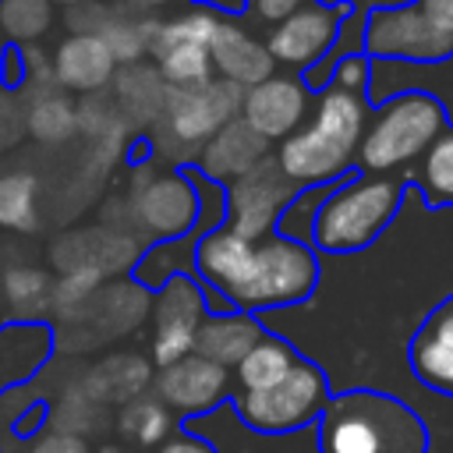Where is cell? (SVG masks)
Instances as JSON below:
<instances>
[{
  "instance_id": "6da1fadb",
  "label": "cell",
  "mask_w": 453,
  "mask_h": 453,
  "mask_svg": "<svg viewBox=\"0 0 453 453\" xmlns=\"http://www.w3.org/2000/svg\"><path fill=\"white\" fill-rule=\"evenodd\" d=\"M368 96L326 85L311 96V110L304 124L280 142L273 152L280 170L297 184V188H315V184H336L347 177L357 163V145L368 124Z\"/></svg>"
},
{
  "instance_id": "7a4b0ae2",
  "label": "cell",
  "mask_w": 453,
  "mask_h": 453,
  "mask_svg": "<svg viewBox=\"0 0 453 453\" xmlns=\"http://www.w3.org/2000/svg\"><path fill=\"white\" fill-rule=\"evenodd\" d=\"M421 418L396 396L347 389L315 421V453H428Z\"/></svg>"
},
{
  "instance_id": "3957f363",
  "label": "cell",
  "mask_w": 453,
  "mask_h": 453,
  "mask_svg": "<svg viewBox=\"0 0 453 453\" xmlns=\"http://www.w3.org/2000/svg\"><path fill=\"white\" fill-rule=\"evenodd\" d=\"M407 180L389 173L350 170L322 198L311 223V248L326 255H350L368 248L400 212Z\"/></svg>"
},
{
  "instance_id": "277c9868",
  "label": "cell",
  "mask_w": 453,
  "mask_h": 453,
  "mask_svg": "<svg viewBox=\"0 0 453 453\" xmlns=\"http://www.w3.org/2000/svg\"><path fill=\"white\" fill-rule=\"evenodd\" d=\"M449 127L446 106L421 88H403L368 113L357 163L365 173H389L414 166L421 152Z\"/></svg>"
},
{
  "instance_id": "5b68a950",
  "label": "cell",
  "mask_w": 453,
  "mask_h": 453,
  "mask_svg": "<svg viewBox=\"0 0 453 453\" xmlns=\"http://www.w3.org/2000/svg\"><path fill=\"white\" fill-rule=\"evenodd\" d=\"M315 283H319V251L304 241H290L273 230L255 241L251 265L241 287L230 294V308L258 315L269 308L301 304L311 297Z\"/></svg>"
},
{
  "instance_id": "8992f818",
  "label": "cell",
  "mask_w": 453,
  "mask_h": 453,
  "mask_svg": "<svg viewBox=\"0 0 453 453\" xmlns=\"http://www.w3.org/2000/svg\"><path fill=\"white\" fill-rule=\"evenodd\" d=\"M241 99L244 88L226 81V78H212L205 85L195 88H170L159 120L152 124V149L173 163L188 159L195 163L198 149L234 117H241Z\"/></svg>"
},
{
  "instance_id": "52a82bcc",
  "label": "cell",
  "mask_w": 453,
  "mask_h": 453,
  "mask_svg": "<svg viewBox=\"0 0 453 453\" xmlns=\"http://www.w3.org/2000/svg\"><path fill=\"white\" fill-rule=\"evenodd\" d=\"M329 396L333 393H329L326 372L315 361L297 357L294 368L280 382H273L265 389L234 393L230 403L248 428L265 432V435H294V432L315 428Z\"/></svg>"
},
{
  "instance_id": "ba28073f",
  "label": "cell",
  "mask_w": 453,
  "mask_h": 453,
  "mask_svg": "<svg viewBox=\"0 0 453 453\" xmlns=\"http://www.w3.org/2000/svg\"><path fill=\"white\" fill-rule=\"evenodd\" d=\"M361 53L368 60L439 64V60L453 57V35L442 32L414 0L375 4L372 11H365Z\"/></svg>"
},
{
  "instance_id": "9c48e42d",
  "label": "cell",
  "mask_w": 453,
  "mask_h": 453,
  "mask_svg": "<svg viewBox=\"0 0 453 453\" xmlns=\"http://www.w3.org/2000/svg\"><path fill=\"white\" fill-rule=\"evenodd\" d=\"M127 212L134 219V226L159 241H177L188 237L198 226V188L191 180L188 170H166V173H138L131 198H127Z\"/></svg>"
},
{
  "instance_id": "30bf717a",
  "label": "cell",
  "mask_w": 453,
  "mask_h": 453,
  "mask_svg": "<svg viewBox=\"0 0 453 453\" xmlns=\"http://www.w3.org/2000/svg\"><path fill=\"white\" fill-rule=\"evenodd\" d=\"M297 191L301 188L280 170L276 156H265L248 173H241L230 184H223V198H226L223 226L241 234V237H248V241H258V237L276 230L280 212L287 209V202Z\"/></svg>"
},
{
  "instance_id": "8fae6325",
  "label": "cell",
  "mask_w": 453,
  "mask_h": 453,
  "mask_svg": "<svg viewBox=\"0 0 453 453\" xmlns=\"http://www.w3.org/2000/svg\"><path fill=\"white\" fill-rule=\"evenodd\" d=\"M152 347L149 361L156 368H166L180 361L184 354H195V336L202 319L209 315L205 304V287L191 273L170 276L163 287L152 290Z\"/></svg>"
},
{
  "instance_id": "7c38bea8",
  "label": "cell",
  "mask_w": 453,
  "mask_h": 453,
  "mask_svg": "<svg viewBox=\"0 0 453 453\" xmlns=\"http://www.w3.org/2000/svg\"><path fill=\"white\" fill-rule=\"evenodd\" d=\"M350 11H354L350 0H311V4L297 7L294 14L280 18L276 25H269L262 42H265L273 64L294 67L304 74L311 64H319L329 53V46L336 42V32Z\"/></svg>"
},
{
  "instance_id": "4fadbf2b",
  "label": "cell",
  "mask_w": 453,
  "mask_h": 453,
  "mask_svg": "<svg viewBox=\"0 0 453 453\" xmlns=\"http://www.w3.org/2000/svg\"><path fill=\"white\" fill-rule=\"evenodd\" d=\"M152 386H156V396L166 403V411L177 414L180 421L209 414L219 403L234 400V393H237L230 368H223L202 354H184L180 361L156 368Z\"/></svg>"
},
{
  "instance_id": "5bb4252c",
  "label": "cell",
  "mask_w": 453,
  "mask_h": 453,
  "mask_svg": "<svg viewBox=\"0 0 453 453\" xmlns=\"http://www.w3.org/2000/svg\"><path fill=\"white\" fill-rule=\"evenodd\" d=\"M311 110V92L297 74H269L265 81L244 88L241 120L255 127L269 145L290 138Z\"/></svg>"
},
{
  "instance_id": "9a60e30c",
  "label": "cell",
  "mask_w": 453,
  "mask_h": 453,
  "mask_svg": "<svg viewBox=\"0 0 453 453\" xmlns=\"http://www.w3.org/2000/svg\"><path fill=\"white\" fill-rule=\"evenodd\" d=\"M209 60H212L216 78H226L241 88H251L265 81L269 74H276V64L265 42L251 28H244L237 18H219L212 42H209Z\"/></svg>"
},
{
  "instance_id": "2e32d148",
  "label": "cell",
  "mask_w": 453,
  "mask_h": 453,
  "mask_svg": "<svg viewBox=\"0 0 453 453\" xmlns=\"http://www.w3.org/2000/svg\"><path fill=\"white\" fill-rule=\"evenodd\" d=\"M407 361L418 382H425L435 393L453 396V294L442 297L425 315V322L411 336Z\"/></svg>"
},
{
  "instance_id": "e0dca14e",
  "label": "cell",
  "mask_w": 453,
  "mask_h": 453,
  "mask_svg": "<svg viewBox=\"0 0 453 453\" xmlns=\"http://www.w3.org/2000/svg\"><path fill=\"white\" fill-rule=\"evenodd\" d=\"M265 156H273V152H269V142H265L255 127H248L241 117H234V120H226V124L198 149L191 170L202 173L205 180L230 184L234 177H241V173H248L255 163H262Z\"/></svg>"
},
{
  "instance_id": "ac0fdd59",
  "label": "cell",
  "mask_w": 453,
  "mask_h": 453,
  "mask_svg": "<svg viewBox=\"0 0 453 453\" xmlns=\"http://www.w3.org/2000/svg\"><path fill=\"white\" fill-rule=\"evenodd\" d=\"M50 64H53L57 88L78 92V96H96L117 74V60L110 57V50L99 35H67L53 50Z\"/></svg>"
},
{
  "instance_id": "d6986e66",
  "label": "cell",
  "mask_w": 453,
  "mask_h": 453,
  "mask_svg": "<svg viewBox=\"0 0 453 453\" xmlns=\"http://www.w3.org/2000/svg\"><path fill=\"white\" fill-rule=\"evenodd\" d=\"M180 425L188 432H195L198 439H205L212 446V453H301V449L290 446L301 432H294V435H265V432H255V428H248L237 418V411H234L230 400L219 403L216 411L198 414V418L180 421Z\"/></svg>"
},
{
  "instance_id": "ffe728a7",
  "label": "cell",
  "mask_w": 453,
  "mask_h": 453,
  "mask_svg": "<svg viewBox=\"0 0 453 453\" xmlns=\"http://www.w3.org/2000/svg\"><path fill=\"white\" fill-rule=\"evenodd\" d=\"M152 361L142 357V354H106L99 357L85 379L78 382L96 403L110 407V403H127L134 396H142L149 386H152Z\"/></svg>"
},
{
  "instance_id": "44dd1931",
  "label": "cell",
  "mask_w": 453,
  "mask_h": 453,
  "mask_svg": "<svg viewBox=\"0 0 453 453\" xmlns=\"http://www.w3.org/2000/svg\"><path fill=\"white\" fill-rule=\"evenodd\" d=\"M265 329L258 326L255 315L248 311H209L198 326V336H195V354L223 365V368H237L241 357L255 347V340L262 336Z\"/></svg>"
},
{
  "instance_id": "7402d4cb",
  "label": "cell",
  "mask_w": 453,
  "mask_h": 453,
  "mask_svg": "<svg viewBox=\"0 0 453 453\" xmlns=\"http://www.w3.org/2000/svg\"><path fill=\"white\" fill-rule=\"evenodd\" d=\"M113 92H117V113L124 117L127 127H152L163 113L166 103V81L159 78L156 64H131V67H117L113 74Z\"/></svg>"
},
{
  "instance_id": "603a6c76",
  "label": "cell",
  "mask_w": 453,
  "mask_h": 453,
  "mask_svg": "<svg viewBox=\"0 0 453 453\" xmlns=\"http://www.w3.org/2000/svg\"><path fill=\"white\" fill-rule=\"evenodd\" d=\"M53 333L42 322H11L0 329V389L28 379L50 354Z\"/></svg>"
},
{
  "instance_id": "cb8c5ba5",
  "label": "cell",
  "mask_w": 453,
  "mask_h": 453,
  "mask_svg": "<svg viewBox=\"0 0 453 453\" xmlns=\"http://www.w3.org/2000/svg\"><path fill=\"white\" fill-rule=\"evenodd\" d=\"M297 357H301V354H297L283 336L262 333V336L255 340V347L241 357V365L234 368V386H237V393L265 389V386L280 382V379L294 368Z\"/></svg>"
},
{
  "instance_id": "d4e9b609",
  "label": "cell",
  "mask_w": 453,
  "mask_h": 453,
  "mask_svg": "<svg viewBox=\"0 0 453 453\" xmlns=\"http://www.w3.org/2000/svg\"><path fill=\"white\" fill-rule=\"evenodd\" d=\"M177 418L166 411V403L152 393H142V396H134V400H127V403H120V411H117V432L127 439V442H134V446H145V449H156L163 439H170L173 432H177Z\"/></svg>"
},
{
  "instance_id": "484cf974",
  "label": "cell",
  "mask_w": 453,
  "mask_h": 453,
  "mask_svg": "<svg viewBox=\"0 0 453 453\" xmlns=\"http://www.w3.org/2000/svg\"><path fill=\"white\" fill-rule=\"evenodd\" d=\"M149 308H152V297L142 283H106L96 290L85 319L106 322V333L117 336V333H131L149 315Z\"/></svg>"
},
{
  "instance_id": "4316f807",
  "label": "cell",
  "mask_w": 453,
  "mask_h": 453,
  "mask_svg": "<svg viewBox=\"0 0 453 453\" xmlns=\"http://www.w3.org/2000/svg\"><path fill=\"white\" fill-rule=\"evenodd\" d=\"M156 25H159L156 14H138V11L120 14L113 7L110 18H106V25L99 28V39L106 42V50L117 60V67H131V64H142L149 57Z\"/></svg>"
},
{
  "instance_id": "83f0119b",
  "label": "cell",
  "mask_w": 453,
  "mask_h": 453,
  "mask_svg": "<svg viewBox=\"0 0 453 453\" xmlns=\"http://www.w3.org/2000/svg\"><path fill=\"white\" fill-rule=\"evenodd\" d=\"M50 276L35 265H7L0 276V294L18 322H39L50 311Z\"/></svg>"
},
{
  "instance_id": "f1b7e54d",
  "label": "cell",
  "mask_w": 453,
  "mask_h": 453,
  "mask_svg": "<svg viewBox=\"0 0 453 453\" xmlns=\"http://www.w3.org/2000/svg\"><path fill=\"white\" fill-rule=\"evenodd\" d=\"M0 230H39V180L28 170L0 173Z\"/></svg>"
},
{
  "instance_id": "f546056e",
  "label": "cell",
  "mask_w": 453,
  "mask_h": 453,
  "mask_svg": "<svg viewBox=\"0 0 453 453\" xmlns=\"http://www.w3.org/2000/svg\"><path fill=\"white\" fill-rule=\"evenodd\" d=\"M25 127L32 138H39L46 145H60L78 131V106L67 99L64 88L32 96L28 110H25Z\"/></svg>"
},
{
  "instance_id": "4dcf8cb0",
  "label": "cell",
  "mask_w": 453,
  "mask_h": 453,
  "mask_svg": "<svg viewBox=\"0 0 453 453\" xmlns=\"http://www.w3.org/2000/svg\"><path fill=\"white\" fill-rule=\"evenodd\" d=\"M414 188L428 205H453V124L414 163Z\"/></svg>"
},
{
  "instance_id": "1f68e13d",
  "label": "cell",
  "mask_w": 453,
  "mask_h": 453,
  "mask_svg": "<svg viewBox=\"0 0 453 453\" xmlns=\"http://www.w3.org/2000/svg\"><path fill=\"white\" fill-rule=\"evenodd\" d=\"M152 64H156L159 78L166 81V88H195V85L212 81L209 46H202V42H180V46L156 50Z\"/></svg>"
},
{
  "instance_id": "d6a6232c",
  "label": "cell",
  "mask_w": 453,
  "mask_h": 453,
  "mask_svg": "<svg viewBox=\"0 0 453 453\" xmlns=\"http://www.w3.org/2000/svg\"><path fill=\"white\" fill-rule=\"evenodd\" d=\"M103 287V276L96 269H71L60 273L50 287V311L64 322H85L96 290Z\"/></svg>"
},
{
  "instance_id": "836d02e7",
  "label": "cell",
  "mask_w": 453,
  "mask_h": 453,
  "mask_svg": "<svg viewBox=\"0 0 453 453\" xmlns=\"http://www.w3.org/2000/svg\"><path fill=\"white\" fill-rule=\"evenodd\" d=\"M53 25L50 0H0V35L14 46H32Z\"/></svg>"
},
{
  "instance_id": "e575fe53",
  "label": "cell",
  "mask_w": 453,
  "mask_h": 453,
  "mask_svg": "<svg viewBox=\"0 0 453 453\" xmlns=\"http://www.w3.org/2000/svg\"><path fill=\"white\" fill-rule=\"evenodd\" d=\"M216 25H219V14H216V11L191 4L184 14H177V18H166V21H159V25H156V35H152L149 57H152L156 50H166V46H180V42H202V46H209V42H212V32H216Z\"/></svg>"
},
{
  "instance_id": "d590c367",
  "label": "cell",
  "mask_w": 453,
  "mask_h": 453,
  "mask_svg": "<svg viewBox=\"0 0 453 453\" xmlns=\"http://www.w3.org/2000/svg\"><path fill=\"white\" fill-rule=\"evenodd\" d=\"M103 403H96L81 386H74V389H64L60 393V400L50 407V414H46V421H50V428H57V432H71V435H88V432H96L99 425H103Z\"/></svg>"
},
{
  "instance_id": "8d00e7d4",
  "label": "cell",
  "mask_w": 453,
  "mask_h": 453,
  "mask_svg": "<svg viewBox=\"0 0 453 453\" xmlns=\"http://www.w3.org/2000/svg\"><path fill=\"white\" fill-rule=\"evenodd\" d=\"M329 188H333V184L301 188V191L287 202V209L280 212V219H276V234H283V237H290V241H304V244H311V223H315V212H319L322 198L329 195Z\"/></svg>"
},
{
  "instance_id": "74e56055",
  "label": "cell",
  "mask_w": 453,
  "mask_h": 453,
  "mask_svg": "<svg viewBox=\"0 0 453 453\" xmlns=\"http://www.w3.org/2000/svg\"><path fill=\"white\" fill-rule=\"evenodd\" d=\"M329 85L347 88V92H357V96H368V88H372V60H368L365 53L343 57V60L333 67Z\"/></svg>"
},
{
  "instance_id": "f35d334b",
  "label": "cell",
  "mask_w": 453,
  "mask_h": 453,
  "mask_svg": "<svg viewBox=\"0 0 453 453\" xmlns=\"http://www.w3.org/2000/svg\"><path fill=\"white\" fill-rule=\"evenodd\" d=\"M28 453H92V449H88V442H85L81 435L46 428V432H35Z\"/></svg>"
},
{
  "instance_id": "ab89813d",
  "label": "cell",
  "mask_w": 453,
  "mask_h": 453,
  "mask_svg": "<svg viewBox=\"0 0 453 453\" xmlns=\"http://www.w3.org/2000/svg\"><path fill=\"white\" fill-rule=\"evenodd\" d=\"M304 4H311V0H248V14L258 18V21H265V25H276L280 18L294 14Z\"/></svg>"
},
{
  "instance_id": "60d3db41",
  "label": "cell",
  "mask_w": 453,
  "mask_h": 453,
  "mask_svg": "<svg viewBox=\"0 0 453 453\" xmlns=\"http://www.w3.org/2000/svg\"><path fill=\"white\" fill-rule=\"evenodd\" d=\"M156 453H212V446L205 439H198L195 432H188L184 425H177V432L170 439H163L156 446Z\"/></svg>"
},
{
  "instance_id": "b9f144b4",
  "label": "cell",
  "mask_w": 453,
  "mask_h": 453,
  "mask_svg": "<svg viewBox=\"0 0 453 453\" xmlns=\"http://www.w3.org/2000/svg\"><path fill=\"white\" fill-rule=\"evenodd\" d=\"M442 32H449L453 35V0H414Z\"/></svg>"
},
{
  "instance_id": "7bdbcfd3",
  "label": "cell",
  "mask_w": 453,
  "mask_h": 453,
  "mask_svg": "<svg viewBox=\"0 0 453 453\" xmlns=\"http://www.w3.org/2000/svg\"><path fill=\"white\" fill-rule=\"evenodd\" d=\"M191 4H198V7H209V11H216L219 18H237V14H244L248 11V0H191Z\"/></svg>"
},
{
  "instance_id": "ee69618b",
  "label": "cell",
  "mask_w": 453,
  "mask_h": 453,
  "mask_svg": "<svg viewBox=\"0 0 453 453\" xmlns=\"http://www.w3.org/2000/svg\"><path fill=\"white\" fill-rule=\"evenodd\" d=\"M166 4H173V0H127V7L138 11V14H152V11L166 7Z\"/></svg>"
},
{
  "instance_id": "f6af8a7d",
  "label": "cell",
  "mask_w": 453,
  "mask_h": 453,
  "mask_svg": "<svg viewBox=\"0 0 453 453\" xmlns=\"http://www.w3.org/2000/svg\"><path fill=\"white\" fill-rule=\"evenodd\" d=\"M50 4H67V7H78V4H85V0H50Z\"/></svg>"
},
{
  "instance_id": "bcb514c9",
  "label": "cell",
  "mask_w": 453,
  "mask_h": 453,
  "mask_svg": "<svg viewBox=\"0 0 453 453\" xmlns=\"http://www.w3.org/2000/svg\"><path fill=\"white\" fill-rule=\"evenodd\" d=\"M99 453H124V449H120V446H103Z\"/></svg>"
},
{
  "instance_id": "7dc6e473",
  "label": "cell",
  "mask_w": 453,
  "mask_h": 453,
  "mask_svg": "<svg viewBox=\"0 0 453 453\" xmlns=\"http://www.w3.org/2000/svg\"><path fill=\"white\" fill-rule=\"evenodd\" d=\"M0 53H4V35H0Z\"/></svg>"
},
{
  "instance_id": "c3c4849f",
  "label": "cell",
  "mask_w": 453,
  "mask_h": 453,
  "mask_svg": "<svg viewBox=\"0 0 453 453\" xmlns=\"http://www.w3.org/2000/svg\"><path fill=\"white\" fill-rule=\"evenodd\" d=\"M0 149H4V142H0Z\"/></svg>"
}]
</instances>
